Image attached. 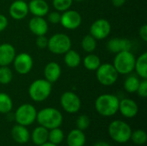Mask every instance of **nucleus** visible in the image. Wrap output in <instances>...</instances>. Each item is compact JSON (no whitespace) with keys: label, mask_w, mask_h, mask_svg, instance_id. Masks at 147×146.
I'll return each mask as SVG.
<instances>
[{"label":"nucleus","mask_w":147,"mask_h":146,"mask_svg":"<svg viewBox=\"0 0 147 146\" xmlns=\"http://www.w3.org/2000/svg\"><path fill=\"white\" fill-rule=\"evenodd\" d=\"M120 99L113 94L100 95L95 101L96 111L103 117H112L119 112Z\"/></svg>","instance_id":"f257e3e1"},{"label":"nucleus","mask_w":147,"mask_h":146,"mask_svg":"<svg viewBox=\"0 0 147 146\" xmlns=\"http://www.w3.org/2000/svg\"><path fill=\"white\" fill-rule=\"evenodd\" d=\"M36 121L40 126L50 130L60 127L63 123V115L59 110L55 108H44L37 112Z\"/></svg>","instance_id":"f03ea898"},{"label":"nucleus","mask_w":147,"mask_h":146,"mask_svg":"<svg viewBox=\"0 0 147 146\" xmlns=\"http://www.w3.org/2000/svg\"><path fill=\"white\" fill-rule=\"evenodd\" d=\"M109 135L118 144H126L130 140L132 128L127 122L121 120H115L109 125Z\"/></svg>","instance_id":"7ed1b4c3"},{"label":"nucleus","mask_w":147,"mask_h":146,"mask_svg":"<svg viewBox=\"0 0 147 146\" xmlns=\"http://www.w3.org/2000/svg\"><path fill=\"white\" fill-rule=\"evenodd\" d=\"M136 57L131 51H123L115 54L113 65L119 75H129L134 71Z\"/></svg>","instance_id":"20e7f679"},{"label":"nucleus","mask_w":147,"mask_h":146,"mask_svg":"<svg viewBox=\"0 0 147 146\" xmlns=\"http://www.w3.org/2000/svg\"><path fill=\"white\" fill-rule=\"evenodd\" d=\"M52 93V83L45 78L36 79L32 82L28 88L29 97L35 102L46 101Z\"/></svg>","instance_id":"39448f33"},{"label":"nucleus","mask_w":147,"mask_h":146,"mask_svg":"<svg viewBox=\"0 0 147 146\" xmlns=\"http://www.w3.org/2000/svg\"><path fill=\"white\" fill-rule=\"evenodd\" d=\"M71 38L64 33H57L48 39L47 49L53 54L62 55L71 48Z\"/></svg>","instance_id":"423d86ee"},{"label":"nucleus","mask_w":147,"mask_h":146,"mask_svg":"<svg viewBox=\"0 0 147 146\" xmlns=\"http://www.w3.org/2000/svg\"><path fill=\"white\" fill-rule=\"evenodd\" d=\"M36 116L37 110L35 107L30 103H24L16 108L14 114V120L19 125L28 126L36 121Z\"/></svg>","instance_id":"0eeeda50"},{"label":"nucleus","mask_w":147,"mask_h":146,"mask_svg":"<svg viewBox=\"0 0 147 146\" xmlns=\"http://www.w3.org/2000/svg\"><path fill=\"white\" fill-rule=\"evenodd\" d=\"M96 77L99 83L103 86H112L118 80L119 73L110 63L101 64L96 71Z\"/></svg>","instance_id":"6e6552de"},{"label":"nucleus","mask_w":147,"mask_h":146,"mask_svg":"<svg viewBox=\"0 0 147 146\" xmlns=\"http://www.w3.org/2000/svg\"><path fill=\"white\" fill-rule=\"evenodd\" d=\"M60 105L65 112L68 114H76L80 110L82 102L76 93L65 91L60 96Z\"/></svg>","instance_id":"1a4fd4ad"},{"label":"nucleus","mask_w":147,"mask_h":146,"mask_svg":"<svg viewBox=\"0 0 147 146\" xmlns=\"http://www.w3.org/2000/svg\"><path fill=\"white\" fill-rule=\"evenodd\" d=\"M12 64L15 71L19 75H27L32 71L34 60L29 53L20 52L16 55Z\"/></svg>","instance_id":"9d476101"},{"label":"nucleus","mask_w":147,"mask_h":146,"mask_svg":"<svg viewBox=\"0 0 147 146\" xmlns=\"http://www.w3.org/2000/svg\"><path fill=\"white\" fill-rule=\"evenodd\" d=\"M111 33V24L104 18H100L93 22L90 27V34L96 40H104Z\"/></svg>","instance_id":"9b49d317"},{"label":"nucleus","mask_w":147,"mask_h":146,"mask_svg":"<svg viewBox=\"0 0 147 146\" xmlns=\"http://www.w3.org/2000/svg\"><path fill=\"white\" fill-rule=\"evenodd\" d=\"M59 23L65 29L75 30L78 28L82 23V15L78 11L69 9L65 11H63L61 14Z\"/></svg>","instance_id":"f8f14e48"},{"label":"nucleus","mask_w":147,"mask_h":146,"mask_svg":"<svg viewBox=\"0 0 147 146\" xmlns=\"http://www.w3.org/2000/svg\"><path fill=\"white\" fill-rule=\"evenodd\" d=\"M119 111L121 114L127 119L134 118L139 112V106L135 101L130 98H123L120 100Z\"/></svg>","instance_id":"ddd939ff"},{"label":"nucleus","mask_w":147,"mask_h":146,"mask_svg":"<svg viewBox=\"0 0 147 146\" xmlns=\"http://www.w3.org/2000/svg\"><path fill=\"white\" fill-rule=\"evenodd\" d=\"M28 13V6L24 0H16L9 5V14L14 20H22Z\"/></svg>","instance_id":"4468645a"},{"label":"nucleus","mask_w":147,"mask_h":146,"mask_svg":"<svg viewBox=\"0 0 147 146\" xmlns=\"http://www.w3.org/2000/svg\"><path fill=\"white\" fill-rule=\"evenodd\" d=\"M132 46V41L126 38H113L107 43L109 52L115 54L123 51H131Z\"/></svg>","instance_id":"2eb2a0df"},{"label":"nucleus","mask_w":147,"mask_h":146,"mask_svg":"<svg viewBox=\"0 0 147 146\" xmlns=\"http://www.w3.org/2000/svg\"><path fill=\"white\" fill-rule=\"evenodd\" d=\"M28 28L35 36L46 35L48 32V22L44 17L34 16L28 22Z\"/></svg>","instance_id":"dca6fc26"},{"label":"nucleus","mask_w":147,"mask_h":146,"mask_svg":"<svg viewBox=\"0 0 147 146\" xmlns=\"http://www.w3.org/2000/svg\"><path fill=\"white\" fill-rule=\"evenodd\" d=\"M16 55V48L9 43L0 45V66H9Z\"/></svg>","instance_id":"f3484780"},{"label":"nucleus","mask_w":147,"mask_h":146,"mask_svg":"<svg viewBox=\"0 0 147 146\" xmlns=\"http://www.w3.org/2000/svg\"><path fill=\"white\" fill-rule=\"evenodd\" d=\"M28 6V11L34 16L44 17L49 12V4L46 0H31Z\"/></svg>","instance_id":"a211bd4d"},{"label":"nucleus","mask_w":147,"mask_h":146,"mask_svg":"<svg viewBox=\"0 0 147 146\" xmlns=\"http://www.w3.org/2000/svg\"><path fill=\"white\" fill-rule=\"evenodd\" d=\"M11 137L16 143L19 145H24L29 141L30 133L27 126L16 124L11 129Z\"/></svg>","instance_id":"6ab92c4d"},{"label":"nucleus","mask_w":147,"mask_h":146,"mask_svg":"<svg viewBox=\"0 0 147 146\" xmlns=\"http://www.w3.org/2000/svg\"><path fill=\"white\" fill-rule=\"evenodd\" d=\"M61 72L62 71H61L60 65L55 61L49 62L45 65L44 77H45V79L47 80L51 83H53L59 79L61 76Z\"/></svg>","instance_id":"aec40b11"},{"label":"nucleus","mask_w":147,"mask_h":146,"mask_svg":"<svg viewBox=\"0 0 147 146\" xmlns=\"http://www.w3.org/2000/svg\"><path fill=\"white\" fill-rule=\"evenodd\" d=\"M86 143V136L84 131L78 128L70 131L66 137V144L68 146H84Z\"/></svg>","instance_id":"412c9836"},{"label":"nucleus","mask_w":147,"mask_h":146,"mask_svg":"<svg viewBox=\"0 0 147 146\" xmlns=\"http://www.w3.org/2000/svg\"><path fill=\"white\" fill-rule=\"evenodd\" d=\"M48 129L42 126H39L35 127L32 133L30 134V138L34 145L37 146L41 145L44 143L48 141Z\"/></svg>","instance_id":"4be33fe9"},{"label":"nucleus","mask_w":147,"mask_h":146,"mask_svg":"<svg viewBox=\"0 0 147 146\" xmlns=\"http://www.w3.org/2000/svg\"><path fill=\"white\" fill-rule=\"evenodd\" d=\"M134 71L140 79H147V52H145L136 58Z\"/></svg>","instance_id":"5701e85b"},{"label":"nucleus","mask_w":147,"mask_h":146,"mask_svg":"<svg viewBox=\"0 0 147 146\" xmlns=\"http://www.w3.org/2000/svg\"><path fill=\"white\" fill-rule=\"evenodd\" d=\"M64 55H65L64 56V62L67 67L76 68V67L80 65V64L82 62V59H81L80 54L77 51L71 48Z\"/></svg>","instance_id":"b1692460"},{"label":"nucleus","mask_w":147,"mask_h":146,"mask_svg":"<svg viewBox=\"0 0 147 146\" xmlns=\"http://www.w3.org/2000/svg\"><path fill=\"white\" fill-rule=\"evenodd\" d=\"M101 59L100 58L94 54V53H88L84 59H83V65L90 71H96V69L101 65Z\"/></svg>","instance_id":"393cba45"},{"label":"nucleus","mask_w":147,"mask_h":146,"mask_svg":"<svg viewBox=\"0 0 147 146\" xmlns=\"http://www.w3.org/2000/svg\"><path fill=\"white\" fill-rule=\"evenodd\" d=\"M140 78L137 75H133L129 74V76L125 79L124 83H123V88L124 89L130 94L136 93L138 87L140 83Z\"/></svg>","instance_id":"a878e982"},{"label":"nucleus","mask_w":147,"mask_h":146,"mask_svg":"<svg viewBox=\"0 0 147 146\" xmlns=\"http://www.w3.org/2000/svg\"><path fill=\"white\" fill-rule=\"evenodd\" d=\"M96 40H96L90 34L87 35H84L81 40V47L84 50V52L87 53L93 52L96 49V46H97Z\"/></svg>","instance_id":"bb28decb"},{"label":"nucleus","mask_w":147,"mask_h":146,"mask_svg":"<svg viewBox=\"0 0 147 146\" xmlns=\"http://www.w3.org/2000/svg\"><path fill=\"white\" fill-rule=\"evenodd\" d=\"M13 108V101L11 97L3 92H0V114H6L11 112Z\"/></svg>","instance_id":"cd10ccee"},{"label":"nucleus","mask_w":147,"mask_h":146,"mask_svg":"<svg viewBox=\"0 0 147 146\" xmlns=\"http://www.w3.org/2000/svg\"><path fill=\"white\" fill-rule=\"evenodd\" d=\"M65 139V134L64 132L59 128H53L48 131V141L54 144V145H60Z\"/></svg>","instance_id":"c85d7f7f"},{"label":"nucleus","mask_w":147,"mask_h":146,"mask_svg":"<svg viewBox=\"0 0 147 146\" xmlns=\"http://www.w3.org/2000/svg\"><path fill=\"white\" fill-rule=\"evenodd\" d=\"M130 140H132L137 145H144L147 140L146 133L141 129L135 130L132 132Z\"/></svg>","instance_id":"c756f323"},{"label":"nucleus","mask_w":147,"mask_h":146,"mask_svg":"<svg viewBox=\"0 0 147 146\" xmlns=\"http://www.w3.org/2000/svg\"><path fill=\"white\" fill-rule=\"evenodd\" d=\"M13 79V71L9 66H0V84L7 85Z\"/></svg>","instance_id":"7c9ffc66"},{"label":"nucleus","mask_w":147,"mask_h":146,"mask_svg":"<svg viewBox=\"0 0 147 146\" xmlns=\"http://www.w3.org/2000/svg\"><path fill=\"white\" fill-rule=\"evenodd\" d=\"M73 3V0H53V6L55 10L63 12L69 9Z\"/></svg>","instance_id":"2f4dec72"},{"label":"nucleus","mask_w":147,"mask_h":146,"mask_svg":"<svg viewBox=\"0 0 147 146\" xmlns=\"http://www.w3.org/2000/svg\"><path fill=\"white\" fill-rule=\"evenodd\" d=\"M90 125V120L88 115L81 114L76 120V126L81 131H85L89 128Z\"/></svg>","instance_id":"473e14b6"},{"label":"nucleus","mask_w":147,"mask_h":146,"mask_svg":"<svg viewBox=\"0 0 147 146\" xmlns=\"http://www.w3.org/2000/svg\"><path fill=\"white\" fill-rule=\"evenodd\" d=\"M47 22H50L51 24H59L60 22V18H61V13L54 10V11H49L47 13Z\"/></svg>","instance_id":"72a5a7b5"},{"label":"nucleus","mask_w":147,"mask_h":146,"mask_svg":"<svg viewBox=\"0 0 147 146\" xmlns=\"http://www.w3.org/2000/svg\"><path fill=\"white\" fill-rule=\"evenodd\" d=\"M139 96L146 98L147 96V79H141L138 89L136 91Z\"/></svg>","instance_id":"f704fd0d"},{"label":"nucleus","mask_w":147,"mask_h":146,"mask_svg":"<svg viewBox=\"0 0 147 146\" xmlns=\"http://www.w3.org/2000/svg\"><path fill=\"white\" fill-rule=\"evenodd\" d=\"M47 44H48V39L46 37V35L36 36L35 45L38 48H40V49L47 48Z\"/></svg>","instance_id":"c9c22d12"},{"label":"nucleus","mask_w":147,"mask_h":146,"mask_svg":"<svg viewBox=\"0 0 147 146\" xmlns=\"http://www.w3.org/2000/svg\"><path fill=\"white\" fill-rule=\"evenodd\" d=\"M139 36H140V38L144 42H146L147 41V25L146 24H144V25H142V26L140 28V30H139Z\"/></svg>","instance_id":"e433bc0d"},{"label":"nucleus","mask_w":147,"mask_h":146,"mask_svg":"<svg viewBox=\"0 0 147 146\" xmlns=\"http://www.w3.org/2000/svg\"><path fill=\"white\" fill-rule=\"evenodd\" d=\"M9 25V21L8 18L4 15L0 14V33L4 31L6 29V28Z\"/></svg>","instance_id":"4c0bfd02"},{"label":"nucleus","mask_w":147,"mask_h":146,"mask_svg":"<svg viewBox=\"0 0 147 146\" xmlns=\"http://www.w3.org/2000/svg\"><path fill=\"white\" fill-rule=\"evenodd\" d=\"M126 1L127 0H111V3L115 7L119 8V7H121L122 5H124Z\"/></svg>","instance_id":"58836bf2"},{"label":"nucleus","mask_w":147,"mask_h":146,"mask_svg":"<svg viewBox=\"0 0 147 146\" xmlns=\"http://www.w3.org/2000/svg\"><path fill=\"white\" fill-rule=\"evenodd\" d=\"M94 146H111V145L107 143V142H105V141H99V142L96 143L94 145Z\"/></svg>","instance_id":"ea45409f"},{"label":"nucleus","mask_w":147,"mask_h":146,"mask_svg":"<svg viewBox=\"0 0 147 146\" xmlns=\"http://www.w3.org/2000/svg\"><path fill=\"white\" fill-rule=\"evenodd\" d=\"M40 146H59V145H54V144H53V143H51V142L47 141V142L44 143L43 145H40Z\"/></svg>","instance_id":"a19ab883"},{"label":"nucleus","mask_w":147,"mask_h":146,"mask_svg":"<svg viewBox=\"0 0 147 146\" xmlns=\"http://www.w3.org/2000/svg\"><path fill=\"white\" fill-rule=\"evenodd\" d=\"M73 1L78 2V3H81V2H83V1H84V0H73Z\"/></svg>","instance_id":"79ce46f5"},{"label":"nucleus","mask_w":147,"mask_h":146,"mask_svg":"<svg viewBox=\"0 0 147 146\" xmlns=\"http://www.w3.org/2000/svg\"><path fill=\"white\" fill-rule=\"evenodd\" d=\"M24 1H25V0H24Z\"/></svg>","instance_id":"37998d69"}]
</instances>
